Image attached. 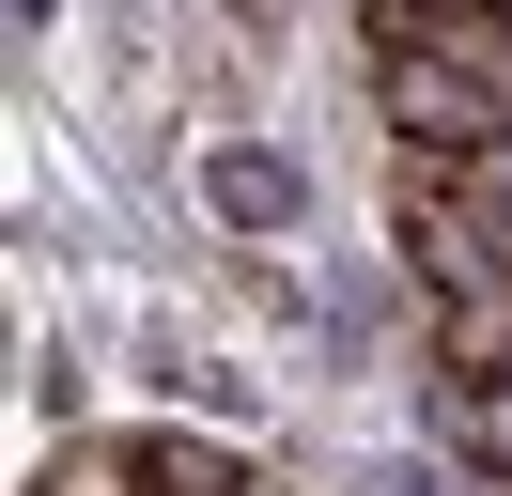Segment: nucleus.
<instances>
[{"instance_id": "f257e3e1", "label": "nucleus", "mask_w": 512, "mask_h": 496, "mask_svg": "<svg viewBox=\"0 0 512 496\" xmlns=\"http://www.w3.org/2000/svg\"><path fill=\"white\" fill-rule=\"evenodd\" d=\"M218 217H249V233H280V217H295V171L233 140V155H218Z\"/></svg>"}]
</instances>
